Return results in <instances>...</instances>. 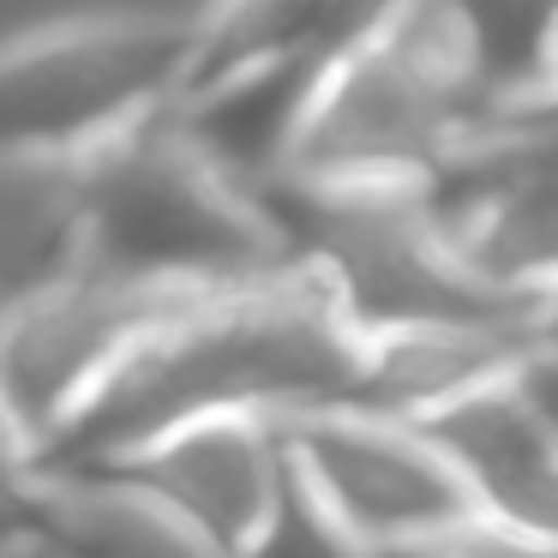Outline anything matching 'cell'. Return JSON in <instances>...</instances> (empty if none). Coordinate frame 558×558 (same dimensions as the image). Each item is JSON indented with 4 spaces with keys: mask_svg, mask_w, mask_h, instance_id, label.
Masks as SVG:
<instances>
[{
    "mask_svg": "<svg viewBox=\"0 0 558 558\" xmlns=\"http://www.w3.org/2000/svg\"><path fill=\"white\" fill-rule=\"evenodd\" d=\"M481 121L486 102L462 66L445 0H390V13L318 73L282 181L426 186Z\"/></svg>",
    "mask_w": 558,
    "mask_h": 558,
    "instance_id": "obj_3",
    "label": "cell"
},
{
    "mask_svg": "<svg viewBox=\"0 0 558 558\" xmlns=\"http://www.w3.org/2000/svg\"><path fill=\"white\" fill-rule=\"evenodd\" d=\"M553 85H558V66H553ZM553 85H546V90H553Z\"/></svg>",
    "mask_w": 558,
    "mask_h": 558,
    "instance_id": "obj_15",
    "label": "cell"
},
{
    "mask_svg": "<svg viewBox=\"0 0 558 558\" xmlns=\"http://www.w3.org/2000/svg\"><path fill=\"white\" fill-rule=\"evenodd\" d=\"M529 349V318H469V325H414L361 342L354 385L342 409L390 414V421H433L457 397L493 385Z\"/></svg>",
    "mask_w": 558,
    "mask_h": 558,
    "instance_id": "obj_9",
    "label": "cell"
},
{
    "mask_svg": "<svg viewBox=\"0 0 558 558\" xmlns=\"http://www.w3.org/2000/svg\"><path fill=\"white\" fill-rule=\"evenodd\" d=\"M174 306L186 301L126 289L85 265H66L0 306V421L25 450V469Z\"/></svg>",
    "mask_w": 558,
    "mask_h": 558,
    "instance_id": "obj_5",
    "label": "cell"
},
{
    "mask_svg": "<svg viewBox=\"0 0 558 558\" xmlns=\"http://www.w3.org/2000/svg\"><path fill=\"white\" fill-rule=\"evenodd\" d=\"M97 474L126 481L217 558H234L289 486V426L253 421V414L193 421L126 450Z\"/></svg>",
    "mask_w": 558,
    "mask_h": 558,
    "instance_id": "obj_7",
    "label": "cell"
},
{
    "mask_svg": "<svg viewBox=\"0 0 558 558\" xmlns=\"http://www.w3.org/2000/svg\"><path fill=\"white\" fill-rule=\"evenodd\" d=\"M73 265L126 289L198 301L289 270L265 198L210 169L157 114L78 162V246Z\"/></svg>",
    "mask_w": 558,
    "mask_h": 558,
    "instance_id": "obj_2",
    "label": "cell"
},
{
    "mask_svg": "<svg viewBox=\"0 0 558 558\" xmlns=\"http://www.w3.org/2000/svg\"><path fill=\"white\" fill-rule=\"evenodd\" d=\"M529 349L558 354V282H553V289H541V294L529 301Z\"/></svg>",
    "mask_w": 558,
    "mask_h": 558,
    "instance_id": "obj_14",
    "label": "cell"
},
{
    "mask_svg": "<svg viewBox=\"0 0 558 558\" xmlns=\"http://www.w3.org/2000/svg\"><path fill=\"white\" fill-rule=\"evenodd\" d=\"M361 337L306 270L198 294L126 349L102 390L31 457L25 474H97L126 450L193 421H301L342 409Z\"/></svg>",
    "mask_w": 558,
    "mask_h": 558,
    "instance_id": "obj_1",
    "label": "cell"
},
{
    "mask_svg": "<svg viewBox=\"0 0 558 558\" xmlns=\"http://www.w3.org/2000/svg\"><path fill=\"white\" fill-rule=\"evenodd\" d=\"M289 469L366 553L426 541L469 517V498L438 445L426 438V426L390 421V414H301L289 421Z\"/></svg>",
    "mask_w": 558,
    "mask_h": 558,
    "instance_id": "obj_6",
    "label": "cell"
},
{
    "mask_svg": "<svg viewBox=\"0 0 558 558\" xmlns=\"http://www.w3.org/2000/svg\"><path fill=\"white\" fill-rule=\"evenodd\" d=\"M510 385L522 390V402L534 409V421L553 433L558 445V354H541V349H522L517 366H510Z\"/></svg>",
    "mask_w": 558,
    "mask_h": 558,
    "instance_id": "obj_13",
    "label": "cell"
},
{
    "mask_svg": "<svg viewBox=\"0 0 558 558\" xmlns=\"http://www.w3.org/2000/svg\"><path fill=\"white\" fill-rule=\"evenodd\" d=\"M193 25L90 19L0 54V162L78 169L114 138L169 114L186 85Z\"/></svg>",
    "mask_w": 558,
    "mask_h": 558,
    "instance_id": "obj_4",
    "label": "cell"
},
{
    "mask_svg": "<svg viewBox=\"0 0 558 558\" xmlns=\"http://www.w3.org/2000/svg\"><path fill=\"white\" fill-rule=\"evenodd\" d=\"M385 13L390 0H205L193 19L186 85L246 66H330Z\"/></svg>",
    "mask_w": 558,
    "mask_h": 558,
    "instance_id": "obj_10",
    "label": "cell"
},
{
    "mask_svg": "<svg viewBox=\"0 0 558 558\" xmlns=\"http://www.w3.org/2000/svg\"><path fill=\"white\" fill-rule=\"evenodd\" d=\"M234 558H366V546L354 541V534L342 529V522L330 517V510L318 505L289 469L282 498L270 505V517L258 522V534Z\"/></svg>",
    "mask_w": 558,
    "mask_h": 558,
    "instance_id": "obj_11",
    "label": "cell"
},
{
    "mask_svg": "<svg viewBox=\"0 0 558 558\" xmlns=\"http://www.w3.org/2000/svg\"><path fill=\"white\" fill-rule=\"evenodd\" d=\"M421 426L438 445V457L450 462L474 517L510 522V529L558 546V445L534 421L510 373L457 397Z\"/></svg>",
    "mask_w": 558,
    "mask_h": 558,
    "instance_id": "obj_8",
    "label": "cell"
},
{
    "mask_svg": "<svg viewBox=\"0 0 558 558\" xmlns=\"http://www.w3.org/2000/svg\"><path fill=\"white\" fill-rule=\"evenodd\" d=\"M433 558H558V546L469 510V517L450 522L445 534H433Z\"/></svg>",
    "mask_w": 558,
    "mask_h": 558,
    "instance_id": "obj_12",
    "label": "cell"
}]
</instances>
